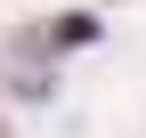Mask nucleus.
I'll use <instances>...</instances> for the list:
<instances>
[{
  "label": "nucleus",
  "mask_w": 146,
  "mask_h": 138,
  "mask_svg": "<svg viewBox=\"0 0 146 138\" xmlns=\"http://www.w3.org/2000/svg\"><path fill=\"white\" fill-rule=\"evenodd\" d=\"M98 41V16H57L49 25V49H89Z\"/></svg>",
  "instance_id": "obj_1"
}]
</instances>
